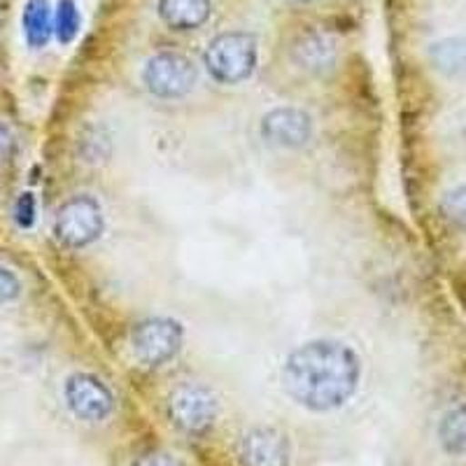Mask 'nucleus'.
<instances>
[{"instance_id":"obj_1","label":"nucleus","mask_w":466,"mask_h":466,"mask_svg":"<svg viewBox=\"0 0 466 466\" xmlns=\"http://www.w3.org/2000/svg\"><path fill=\"white\" fill-rule=\"evenodd\" d=\"M361 361L343 340L318 339L301 343L287 355L282 387L287 397L313 413L339 410L357 392Z\"/></svg>"},{"instance_id":"obj_2","label":"nucleus","mask_w":466,"mask_h":466,"mask_svg":"<svg viewBox=\"0 0 466 466\" xmlns=\"http://www.w3.org/2000/svg\"><path fill=\"white\" fill-rule=\"evenodd\" d=\"M259 49L257 37L245 31H228L212 37L206 49L203 64L212 80L222 85H240L255 73Z\"/></svg>"},{"instance_id":"obj_3","label":"nucleus","mask_w":466,"mask_h":466,"mask_svg":"<svg viewBox=\"0 0 466 466\" xmlns=\"http://www.w3.org/2000/svg\"><path fill=\"white\" fill-rule=\"evenodd\" d=\"M103 228H106L103 208L89 194H77L64 201L54 218V236L64 248H86L101 238Z\"/></svg>"},{"instance_id":"obj_4","label":"nucleus","mask_w":466,"mask_h":466,"mask_svg":"<svg viewBox=\"0 0 466 466\" xmlns=\"http://www.w3.org/2000/svg\"><path fill=\"white\" fill-rule=\"evenodd\" d=\"M170 422L189 436H203L215 427L219 415L218 397L198 382H185L170 392L166 403Z\"/></svg>"},{"instance_id":"obj_5","label":"nucleus","mask_w":466,"mask_h":466,"mask_svg":"<svg viewBox=\"0 0 466 466\" xmlns=\"http://www.w3.org/2000/svg\"><path fill=\"white\" fill-rule=\"evenodd\" d=\"M185 329L173 318H147L131 331L133 355L140 364L159 369L173 360L182 348Z\"/></svg>"},{"instance_id":"obj_6","label":"nucleus","mask_w":466,"mask_h":466,"mask_svg":"<svg viewBox=\"0 0 466 466\" xmlns=\"http://www.w3.org/2000/svg\"><path fill=\"white\" fill-rule=\"evenodd\" d=\"M198 80V70L191 58L177 52L154 54L145 64V89L157 98H182L189 94Z\"/></svg>"},{"instance_id":"obj_7","label":"nucleus","mask_w":466,"mask_h":466,"mask_svg":"<svg viewBox=\"0 0 466 466\" xmlns=\"http://www.w3.org/2000/svg\"><path fill=\"white\" fill-rule=\"evenodd\" d=\"M66 406L85 422H103L115 410V394L101 378L91 373H70L64 382Z\"/></svg>"},{"instance_id":"obj_8","label":"nucleus","mask_w":466,"mask_h":466,"mask_svg":"<svg viewBox=\"0 0 466 466\" xmlns=\"http://www.w3.org/2000/svg\"><path fill=\"white\" fill-rule=\"evenodd\" d=\"M261 138L285 149L306 147L313 138V116L299 107H273L261 116Z\"/></svg>"},{"instance_id":"obj_9","label":"nucleus","mask_w":466,"mask_h":466,"mask_svg":"<svg viewBox=\"0 0 466 466\" xmlns=\"http://www.w3.org/2000/svg\"><path fill=\"white\" fill-rule=\"evenodd\" d=\"M238 461L243 466H289V441L276 427H255L240 439Z\"/></svg>"},{"instance_id":"obj_10","label":"nucleus","mask_w":466,"mask_h":466,"mask_svg":"<svg viewBox=\"0 0 466 466\" xmlns=\"http://www.w3.org/2000/svg\"><path fill=\"white\" fill-rule=\"evenodd\" d=\"M210 0H159V16L173 31H194L210 19Z\"/></svg>"},{"instance_id":"obj_11","label":"nucleus","mask_w":466,"mask_h":466,"mask_svg":"<svg viewBox=\"0 0 466 466\" xmlns=\"http://www.w3.org/2000/svg\"><path fill=\"white\" fill-rule=\"evenodd\" d=\"M22 24H24V35H26L28 47L33 49L45 47L54 33V19H52L49 0H26Z\"/></svg>"},{"instance_id":"obj_12","label":"nucleus","mask_w":466,"mask_h":466,"mask_svg":"<svg viewBox=\"0 0 466 466\" xmlns=\"http://www.w3.org/2000/svg\"><path fill=\"white\" fill-rule=\"evenodd\" d=\"M294 54H297L299 66L310 70V73H327V70H331V66L336 61V52L331 47V43H327L319 35H310V33L299 40Z\"/></svg>"},{"instance_id":"obj_13","label":"nucleus","mask_w":466,"mask_h":466,"mask_svg":"<svg viewBox=\"0 0 466 466\" xmlns=\"http://www.w3.org/2000/svg\"><path fill=\"white\" fill-rule=\"evenodd\" d=\"M430 58L439 73L448 77L466 75V40L464 37H448L441 43L431 45Z\"/></svg>"},{"instance_id":"obj_14","label":"nucleus","mask_w":466,"mask_h":466,"mask_svg":"<svg viewBox=\"0 0 466 466\" xmlns=\"http://www.w3.org/2000/svg\"><path fill=\"white\" fill-rule=\"evenodd\" d=\"M439 441L448 455H466V403L443 413L439 422Z\"/></svg>"},{"instance_id":"obj_15","label":"nucleus","mask_w":466,"mask_h":466,"mask_svg":"<svg viewBox=\"0 0 466 466\" xmlns=\"http://www.w3.org/2000/svg\"><path fill=\"white\" fill-rule=\"evenodd\" d=\"M439 212L457 231H466V185L445 191L439 201Z\"/></svg>"},{"instance_id":"obj_16","label":"nucleus","mask_w":466,"mask_h":466,"mask_svg":"<svg viewBox=\"0 0 466 466\" xmlns=\"http://www.w3.org/2000/svg\"><path fill=\"white\" fill-rule=\"evenodd\" d=\"M80 10L75 5V0H61L56 7V16H54V33H56L58 43H73L80 33Z\"/></svg>"},{"instance_id":"obj_17","label":"nucleus","mask_w":466,"mask_h":466,"mask_svg":"<svg viewBox=\"0 0 466 466\" xmlns=\"http://www.w3.org/2000/svg\"><path fill=\"white\" fill-rule=\"evenodd\" d=\"M15 222L22 228H31L35 224V197L31 191L19 194L15 203Z\"/></svg>"},{"instance_id":"obj_18","label":"nucleus","mask_w":466,"mask_h":466,"mask_svg":"<svg viewBox=\"0 0 466 466\" xmlns=\"http://www.w3.org/2000/svg\"><path fill=\"white\" fill-rule=\"evenodd\" d=\"M19 294H22V282H19V278L10 268L0 266V306L15 301Z\"/></svg>"},{"instance_id":"obj_19","label":"nucleus","mask_w":466,"mask_h":466,"mask_svg":"<svg viewBox=\"0 0 466 466\" xmlns=\"http://www.w3.org/2000/svg\"><path fill=\"white\" fill-rule=\"evenodd\" d=\"M131 466H185V464H182L175 455H170V452L154 451V452H145V455H140Z\"/></svg>"},{"instance_id":"obj_20","label":"nucleus","mask_w":466,"mask_h":466,"mask_svg":"<svg viewBox=\"0 0 466 466\" xmlns=\"http://www.w3.org/2000/svg\"><path fill=\"white\" fill-rule=\"evenodd\" d=\"M15 152H16L15 136H12V131L5 127V124L0 122V164H7V161L15 157Z\"/></svg>"},{"instance_id":"obj_21","label":"nucleus","mask_w":466,"mask_h":466,"mask_svg":"<svg viewBox=\"0 0 466 466\" xmlns=\"http://www.w3.org/2000/svg\"><path fill=\"white\" fill-rule=\"evenodd\" d=\"M303 3H308V0H303Z\"/></svg>"}]
</instances>
